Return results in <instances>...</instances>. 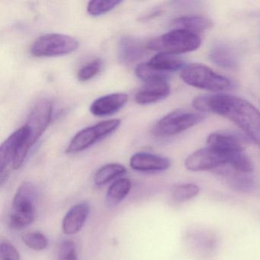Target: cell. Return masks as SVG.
Returning <instances> with one entry per match:
<instances>
[{
	"label": "cell",
	"instance_id": "16",
	"mask_svg": "<svg viewBox=\"0 0 260 260\" xmlns=\"http://www.w3.org/2000/svg\"><path fill=\"white\" fill-rule=\"evenodd\" d=\"M212 22L208 18L201 16H188L178 18L173 22L176 29L185 30L190 32L202 33L212 27Z\"/></svg>",
	"mask_w": 260,
	"mask_h": 260
},
{
	"label": "cell",
	"instance_id": "11",
	"mask_svg": "<svg viewBox=\"0 0 260 260\" xmlns=\"http://www.w3.org/2000/svg\"><path fill=\"white\" fill-rule=\"evenodd\" d=\"M170 166L171 161L168 158L144 152L135 153L130 159L132 170L142 173L164 171Z\"/></svg>",
	"mask_w": 260,
	"mask_h": 260
},
{
	"label": "cell",
	"instance_id": "7",
	"mask_svg": "<svg viewBox=\"0 0 260 260\" xmlns=\"http://www.w3.org/2000/svg\"><path fill=\"white\" fill-rule=\"evenodd\" d=\"M204 120V116L197 112L179 109L162 117L153 127V135L159 138L174 136L194 127Z\"/></svg>",
	"mask_w": 260,
	"mask_h": 260
},
{
	"label": "cell",
	"instance_id": "2",
	"mask_svg": "<svg viewBox=\"0 0 260 260\" xmlns=\"http://www.w3.org/2000/svg\"><path fill=\"white\" fill-rule=\"evenodd\" d=\"M52 113V103L47 99L39 100L34 105L25 124L28 129V137L18 150L13 164V170H19L23 166L31 147L40 139L49 125Z\"/></svg>",
	"mask_w": 260,
	"mask_h": 260
},
{
	"label": "cell",
	"instance_id": "22",
	"mask_svg": "<svg viewBox=\"0 0 260 260\" xmlns=\"http://www.w3.org/2000/svg\"><path fill=\"white\" fill-rule=\"evenodd\" d=\"M200 188L196 184L186 183L176 185L171 191L172 198L177 202H183L196 197Z\"/></svg>",
	"mask_w": 260,
	"mask_h": 260
},
{
	"label": "cell",
	"instance_id": "3",
	"mask_svg": "<svg viewBox=\"0 0 260 260\" xmlns=\"http://www.w3.org/2000/svg\"><path fill=\"white\" fill-rule=\"evenodd\" d=\"M38 191L36 185L25 182L18 188L13 202L10 216V228L16 231L22 230L36 220Z\"/></svg>",
	"mask_w": 260,
	"mask_h": 260
},
{
	"label": "cell",
	"instance_id": "13",
	"mask_svg": "<svg viewBox=\"0 0 260 260\" xmlns=\"http://www.w3.org/2000/svg\"><path fill=\"white\" fill-rule=\"evenodd\" d=\"M127 100L128 95L122 92L103 95L91 104L90 112L99 117L113 115L125 106Z\"/></svg>",
	"mask_w": 260,
	"mask_h": 260
},
{
	"label": "cell",
	"instance_id": "5",
	"mask_svg": "<svg viewBox=\"0 0 260 260\" xmlns=\"http://www.w3.org/2000/svg\"><path fill=\"white\" fill-rule=\"evenodd\" d=\"M180 77L187 84L204 90L223 92L232 88V83L226 77L200 63L185 67L181 71Z\"/></svg>",
	"mask_w": 260,
	"mask_h": 260
},
{
	"label": "cell",
	"instance_id": "15",
	"mask_svg": "<svg viewBox=\"0 0 260 260\" xmlns=\"http://www.w3.org/2000/svg\"><path fill=\"white\" fill-rule=\"evenodd\" d=\"M207 144L228 154L235 155L244 152V144L239 137L229 132H217L211 134Z\"/></svg>",
	"mask_w": 260,
	"mask_h": 260
},
{
	"label": "cell",
	"instance_id": "29",
	"mask_svg": "<svg viewBox=\"0 0 260 260\" xmlns=\"http://www.w3.org/2000/svg\"><path fill=\"white\" fill-rule=\"evenodd\" d=\"M0 258L1 260H21L18 249L8 241L0 243Z\"/></svg>",
	"mask_w": 260,
	"mask_h": 260
},
{
	"label": "cell",
	"instance_id": "24",
	"mask_svg": "<svg viewBox=\"0 0 260 260\" xmlns=\"http://www.w3.org/2000/svg\"><path fill=\"white\" fill-rule=\"evenodd\" d=\"M22 240L29 249L35 251L44 250L49 243L46 236L41 232L27 233L22 236Z\"/></svg>",
	"mask_w": 260,
	"mask_h": 260
},
{
	"label": "cell",
	"instance_id": "12",
	"mask_svg": "<svg viewBox=\"0 0 260 260\" xmlns=\"http://www.w3.org/2000/svg\"><path fill=\"white\" fill-rule=\"evenodd\" d=\"M90 213L87 202H80L74 205L65 214L62 220V230L66 235L78 234L84 226Z\"/></svg>",
	"mask_w": 260,
	"mask_h": 260
},
{
	"label": "cell",
	"instance_id": "10",
	"mask_svg": "<svg viewBox=\"0 0 260 260\" xmlns=\"http://www.w3.org/2000/svg\"><path fill=\"white\" fill-rule=\"evenodd\" d=\"M28 135L27 126H22L13 132L0 147V185H3L10 176V169L13 168V162Z\"/></svg>",
	"mask_w": 260,
	"mask_h": 260
},
{
	"label": "cell",
	"instance_id": "19",
	"mask_svg": "<svg viewBox=\"0 0 260 260\" xmlns=\"http://www.w3.org/2000/svg\"><path fill=\"white\" fill-rule=\"evenodd\" d=\"M120 57L125 63H134L139 60L144 52L142 43L133 38L124 37L120 42Z\"/></svg>",
	"mask_w": 260,
	"mask_h": 260
},
{
	"label": "cell",
	"instance_id": "14",
	"mask_svg": "<svg viewBox=\"0 0 260 260\" xmlns=\"http://www.w3.org/2000/svg\"><path fill=\"white\" fill-rule=\"evenodd\" d=\"M170 92L167 79L145 83V85L135 95V101L140 105H149L157 103L167 98Z\"/></svg>",
	"mask_w": 260,
	"mask_h": 260
},
{
	"label": "cell",
	"instance_id": "23",
	"mask_svg": "<svg viewBox=\"0 0 260 260\" xmlns=\"http://www.w3.org/2000/svg\"><path fill=\"white\" fill-rule=\"evenodd\" d=\"M121 1L119 0H95L90 1L87 6V13L90 16H100L106 14L118 7Z\"/></svg>",
	"mask_w": 260,
	"mask_h": 260
},
{
	"label": "cell",
	"instance_id": "9",
	"mask_svg": "<svg viewBox=\"0 0 260 260\" xmlns=\"http://www.w3.org/2000/svg\"><path fill=\"white\" fill-rule=\"evenodd\" d=\"M236 155L228 154L214 147L207 146L205 148L194 152L186 158L185 161V168L191 172L216 170L229 165L231 159Z\"/></svg>",
	"mask_w": 260,
	"mask_h": 260
},
{
	"label": "cell",
	"instance_id": "27",
	"mask_svg": "<svg viewBox=\"0 0 260 260\" xmlns=\"http://www.w3.org/2000/svg\"><path fill=\"white\" fill-rule=\"evenodd\" d=\"M229 167L234 171L250 174L253 171V164L244 152L238 153L231 159Z\"/></svg>",
	"mask_w": 260,
	"mask_h": 260
},
{
	"label": "cell",
	"instance_id": "8",
	"mask_svg": "<svg viewBox=\"0 0 260 260\" xmlns=\"http://www.w3.org/2000/svg\"><path fill=\"white\" fill-rule=\"evenodd\" d=\"M121 124V120L110 119L86 127L79 132L70 142L66 150L68 154L80 153L92 147L100 140L111 135Z\"/></svg>",
	"mask_w": 260,
	"mask_h": 260
},
{
	"label": "cell",
	"instance_id": "18",
	"mask_svg": "<svg viewBox=\"0 0 260 260\" xmlns=\"http://www.w3.org/2000/svg\"><path fill=\"white\" fill-rule=\"evenodd\" d=\"M132 187V182L127 178H121L115 180L108 188L106 194L108 206L115 207L121 203L128 196Z\"/></svg>",
	"mask_w": 260,
	"mask_h": 260
},
{
	"label": "cell",
	"instance_id": "25",
	"mask_svg": "<svg viewBox=\"0 0 260 260\" xmlns=\"http://www.w3.org/2000/svg\"><path fill=\"white\" fill-rule=\"evenodd\" d=\"M104 67V62L101 59H95L86 63L77 73V79L80 81L86 82L92 80L98 75Z\"/></svg>",
	"mask_w": 260,
	"mask_h": 260
},
{
	"label": "cell",
	"instance_id": "1",
	"mask_svg": "<svg viewBox=\"0 0 260 260\" xmlns=\"http://www.w3.org/2000/svg\"><path fill=\"white\" fill-rule=\"evenodd\" d=\"M194 109L214 112L235 123L260 147V112L243 99L225 94L202 95L193 100Z\"/></svg>",
	"mask_w": 260,
	"mask_h": 260
},
{
	"label": "cell",
	"instance_id": "21",
	"mask_svg": "<svg viewBox=\"0 0 260 260\" xmlns=\"http://www.w3.org/2000/svg\"><path fill=\"white\" fill-rule=\"evenodd\" d=\"M210 58L216 64L223 68H234L236 60L232 51L224 46H217L210 53Z\"/></svg>",
	"mask_w": 260,
	"mask_h": 260
},
{
	"label": "cell",
	"instance_id": "26",
	"mask_svg": "<svg viewBox=\"0 0 260 260\" xmlns=\"http://www.w3.org/2000/svg\"><path fill=\"white\" fill-rule=\"evenodd\" d=\"M135 73L137 77L145 83L161 80V79H167V74L153 69L148 64V63L138 64L135 69Z\"/></svg>",
	"mask_w": 260,
	"mask_h": 260
},
{
	"label": "cell",
	"instance_id": "17",
	"mask_svg": "<svg viewBox=\"0 0 260 260\" xmlns=\"http://www.w3.org/2000/svg\"><path fill=\"white\" fill-rule=\"evenodd\" d=\"M148 64L156 71L164 74L184 68V61L180 57L167 53H158L150 59Z\"/></svg>",
	"mask_w": 260,
	"mask_h": 260
},
{
	"label": "cell",
	"instance_id": "20",
	"mask_svg": "<svg viewBox=\"0 0 260 260\" xmlns=\"http://www.w3.org/2000/svg\"><path fill=\"white\" fill-rule=\"evenodd\" d=\"M127 173L124 166L119 164H109L99 169L94 176V182L97 186H103L114 179L124 176Z\"/></svg>",
	"mask_w": 260,
	"mask_h": 260
},
{
	"label": "cell",
	"instance_id": "28",
	"mask_svg": "<svg viewBox=\"0 0 260 260\" xmlns=\"http://www.w3.org/2000/svg\"><path fill=\"white\" fill-rule=\"evenodd\" d=\"M58 260H79L77 246L72 240H65L60 245Z\"/></svg>",
	"mask_w": 260,
	"mask_h": 260
},
{
	"label": "cell",
	"instance_id": "6",
	"mask_svg": "<svg viewBox=\"0 0 260 260\" xmlns=\"http://www.w3.org/2000/svg\"><path fill=\"white\" fill-rule=\"evenodd\" d=\"M78 41L72 36L63 34H46L36 39L30 48L35 57H51L67 55L77 51Z\"/></svg>",
	"mask_w": 260,
	"mask_h": 260
},
{
	"label": "cell",
	"instance_id": "4",
	"mask_svg": "<svg viewBox=\"0 0 260 260\" xmlns=\"http://www.w3.org/2000/svg\"><path fill=\"white\" fill-rule=\"evenodd\" d=\"M202 41L197 34L182 29H174L151 39L147 48L159 53L177 54L196 51Z\"/></svg>",
	"mask_w": 260,
	"mask_h": 260
}]
</instances>
